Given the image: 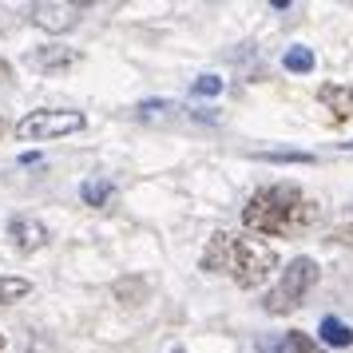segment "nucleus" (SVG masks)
Returning <instances> with one entry per match:
<instances>
[{"label": "nucleus", "instance_id": "obj_1", "mask_svg": "<svg viewBox=\"0 0 353 353\" xmlns=\"http://www.w3.org/2000/svg\"><path fill=\"white\" fill-rule=\"evenodd\" d=\"M242 223L254 234H270V239H290L302 234L318 223V203L298 187V183H270L258 187L246 207H242Z\"/></svg>", "mask_w": 353, "mask_h": 353}, {"label": "nucleus", "instance_id": "obj_2", "mask_svg": "<svg viewBox=\"0 0 353 353\" xmlns=\"http://www.w3.org/2000/svg\"><path fill=\"white\" fill-rule=\"evenodd\" d=\"M199 262H203L207 274H223V278H230L239 290L262 286V282L278 270V254H274L266 242L250 239V234H234V230L210 234L207 250H203Z\"/></svg>", "mask_w": 353, "mask_h": 353}, {"label": "nucleus", "instance_id": "obj_3", "mask_svg": "<svg viewBox=\"0 0 353 353\" xmlns=\"http://www.w3.org/2000/svg\"><path fill=\"white\" fill-rule=\"evenodd\" d=\"M314 286H318V262H314V258H294V262H286V270H282V278H278V286L262 298V310L274 314V318L294 314Z\"/></svg>", "mask_w": 353, "mask_h": 353}, {"label": "nucleus", "instance_id": "obj_4", "mask_svg": "<svg viewBox=\"0 0 353 353\" xmlns=\"http://www.w3.org/2000/svg\"><path fill=\"white\" fill-rule=\"evenodd\" d=\"M80 112H56V108H40V112H28L17 123V139L20 143H44V139H60V135H72V131H83Z\"/></svg>", "mask_w": 353, "mask_h": 353}, {"label": "nucleus", "instance_id": "obj_5", "mask_svg": "<svg viewBox=\"0 0 353 353\" xmlns=\"http://www.w3.org/2000/svg\"><path fill=\"white\" fill-rule=\"evenodd\" d=\"M88 12V4H32L28 8V20H32L36 28H44V32H68V28H76L80 17Z\"/></svg>", "mask_w": 353, "mask_h": 353}, {"label": "nucleus", "instance_id": "obj_6", "mask_svg": "<svg viewBox=\"0 0 353 353\" xmlns=\"http://www.w3.org/2000/svg\"><path fill=\"white\" fill-rule=\"evenodd\" d=\"M8 239H12V246H17L20 254H32V250H44V246H48V226L40 223V219L17 214V219L8 223Z\"/></svg>", "mask_w": 353, "mask_h": 353}, {"label": "nucleus", "instance_id": "obj_7", "mask_svg": "<svg viewBox=\"0 0 353 353\" xmlns=\"http://www.w3.org/2000/svg\"><path fill=\"white\" fill-rule=\"evenodd\" d=\"M318 99L334 112L337 123L353 119V83H321L318 88Z\"/></svg>", "mask_w": 353, "mask_h": 353}, {"label": "nucleus", "instance_id": "obj_8", "mask_svg": "<svg viewBox=\"0 0 353 353\" xmlns=\"http://www.w3.org/2000/svg\"><path fill=\"white\" fill-rule=\"evenodd\" d=\"M262 353H321V345L314 337H305L302 330H290L282 337H270V341H258Z\"/></svg>", "mask_w": 353, "mask_h": 353}, {"label": "nucleus", "instance_id": "obj_9", "mask_svg": "<svg viewBox=\"0 0 353 353\" xmlns=\"http://www.w3.org/2000/svg\"><path fill=\"white\" fill-rule=\"evenodd\" d=\"M80 60V52L76 48H60V44H44V48L32 52V64L40 72H60V68H72Z\"/></svg>", "mask_w": 353, "mask_h": 353}, {"label": "nucleus", "instance_id": "obj_10", "mask_svg": "<svg viewBox=\"0 0 353 353\" xmlns=\"http://www.w3.org/2000/svg\"><path fill=\"white\" fill-rule=\"evenodd\" d=\"M318 337L325 341V345H334V350H345V345H353V330L345 325V321H337V318H321Z\"/></svg>", "mask_w": 353, "mask_h": 353}, {"label": "nucleus", "instance_id": "obj_11", "mask_svg": "<svg viewBox=\"0 0 353 353\" xmlns=\"http://www.w3.org/2000/svg\"><path fill=\"white\" fill-rule=\"evenodd\" d=\"M112 194H115V187L108 183V179H88V183L80 187V199L88 203V207H108Z\"/></svg>", "mask_w": 353, "mask_h": 353}, {"label": "nucleus", "instance_id": "obj_12", "mask_svg": "<svg viewBox=\"0 0 353 353\" xmlns=\"http://www.w3.org/2000/svg\"><path fill=\"white\" fill-rule=\"evenodd\" d=\"M32 294V282L28 278H0V305H12V302H24Z\"/></svg>", "mask_w": 353, "mask_h": 353}, {"label": "nucleus", "instance_id": "obj_13", "mask_svg": "<svg viewBox=\"0 0 353 353\" xmlns=\"http://www.w3.org/2000/svg\"><path fill=\"white\" fill-rule=\"evenodd\" d=\"M175 103H171V99H143V103H139V119H147V123H155V119H163V123H167V119H175Z\"/></svg>", "mask_w": 353, "mask_h": 353}, {"label": "nucleus", "instance_id": "obj_14", "mask_svg": "<svg viewBox=\"0 0 353 353\" xmlns=\"http://www.w3.org/2000/svg\"><path fill=\"white\" fill-rule=\"evenodd\" d=\"M282 68L286 72H294V76H305V72H314V52L310 48H286V56H282Z\"/></svg>", "mask_w": 353, "mask_h": 353}, {"label": "nucleus", "instance_id": "obj_15", "mask_svg": "<svg viewBox=\"0 0 353 353\" xmlns=\"http://www.w3.org/2000/svg\"><path fill=\"white\" fill-rule=\"evenodd\" d=\"M219 92H223V80H219V76H199V80L191 83V96L210 99V96H219Z\"/></svg>", "mask_w": 353, "mask_h": 353}, {"label": "nucleus", "instance_id": "obj_16", "mask_svg": "<svg viewBox=\"0 0 353 353\" xmlns=\"http://www.w3.org/2000/svg\"><path fill=\"white\" fill-rule=\"evenodd\" d=\"M262 159H270V163H314V155H305V151H262Z\"/></svg>", "mask_w": 353, "mask_h": 353}, {"label": "nucleus", "instance_id": "obj_17", "mask_svg": "<svg viewBox=\"0 0 353 353\" xmlns=\"http://www.w3.org/2000/svg\"><path fill=\"white\" fill-rule=\"evenodd\" d=\"M334 242H341V246H353V210L350 214H341V223L334 226V234H330Z\"/></svg>", "mask_w": 353, "mask_h": 353}, {"label": "nucleus", "instance_id": "obj_18", "mask_svg": "<svg viewBox=\"0 0 353 353\" xmlns=\"http://www.w3.org/2000/svg\"><path fill=\"white\" fill-rule=\"evenodd\" d=\"M115 294H119V298H128V294H131V298H143V294H147V286H143V282H135V278H131V282H115Z\"/></svg>", "mask_w": 353, "mask_h": 353}, {"label": "nucleus", "instance_id": "obj_19", "mask_svg": "<svg viewBox=\"0 0 353 353\" xmlns=\"http://www.w3.org/2000/svg\"><path fill=\"white\" fill-rule=\"evenodd\" d=\"M4 80H12V64H8V60H0V83Z\"/></svg>", "mask_w": 353, "mask_h": 353}, {"label": "nucleus", "instance_id": "obj_20", "mask_svg": "<svg viewBox=\"0 0 353 353\" xmlns=\"http://www.w3.org/2000/svg\"><path fill=\"white\" fill-rule=\"evenodd\" d=\"M341 147H350V151H353V139H350V143H341Z\"/></svg>", "mask_w": 353, "mask_h": 353}, {"label": "nucleus", "instance_id": "obj_21", "mask_svg": "<svg viewBox=\"0 0 353 353\" xmlns=\"http://www.w3.org/2000/svg\"><path fill=\"white\" fill-rule=\"evenodd\" d=\"M0 350H4V334H0Z\"/></svg>", "mask_w": 353, "mask_h": 353}, {"label": "nucleus", "instance_id": "obj_22", "mask_svg": "<svg viewBox=\"0 0 353 353\" xmlns=\"http://www.w3.org/2000/svg\"><path fill=\"white\" fill-rule=\"evenodd\" d=\"M0 131H4V119H0Z\"/></svg>", "mask_w": 353, "mask_h": 353}]
</instances>
